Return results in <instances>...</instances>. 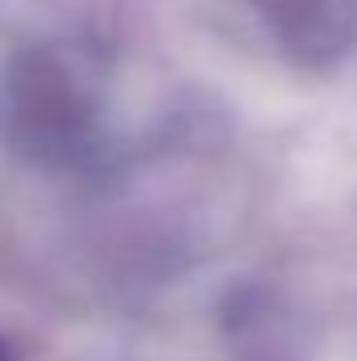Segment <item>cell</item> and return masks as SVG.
<instances>
[{
  "instance_id": "cell-2",
  "label": "cell",
  "mask_w": 357,
  "mask_h": 361,
  "mask_svg": "<svg viewBox=\"0 0 357 361\" xmlns=\"http://www.w3.org/2000/svg\"><path fill=\"white\" fill-rule=\"evenodd\" d=\"M298 59H332L357 25V0H248Z\"/></svg>"
},
{
  "instance_id": "cell-1",
  "label": "cell",
  "mask_w": 357,
  "mask_h": 361,
  "mask_svg": "<svg viewBox=\"0 0 357 361\" xmlns=\"http://www.w3.org/2000/svg\"><path fill=\"white\" fill-rule=\"evenodd\" d=\"M0 126L34 160L76 156L92 126V97L76 68L55 51H34L17 59L0 89Z\"/></svg>"
}]
</instances>
